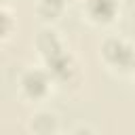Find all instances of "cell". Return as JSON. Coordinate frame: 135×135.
Returning <instances> with one entry per match:
<instances>
[{"instance_id": "obj_3", "label": "cell", "mask_w": 135, "mask_h": 135, "mask_svg": "<svg viewBox=\"0 0 135 135\" xmlns=\"http://www.w3.org/2000/svg\"><path fill=\"white\" fill-rule=\"evenodd\" d=\"M116 0H86V15L97 23H110L116 17Z\"/></svg>"}, {"instance_id": "obj_2", "label": "cell", "mask_w": 135, "mask_h": 135, "mask_svg": "<svg viewBox=\"0 0 135 135\" xmlns=\"http://www.w3.org/2000/svg\"><path fill=\"white\" fill-rule=\"evenodd\" d=\"M21 89L27 97H42L49 91V76L40 70H30L21 78Z\"/></svg>"}, {"instance_id": "obj_1", "label": "cell", "mask_w": 135, "mask_h": 135, "mask_svg": "<svg viewBox=\"0 0 135 135\" xmlns=\"http://www.w3.org/2000/svg\"><path fill=\"white\" fill-rule=\"evenodd\" d=\"M101 53L103 59L114 68H135V51L122 38H108Z\"/></svg>"}, {"instance_id": "obj_4", "label": "cell", "mask_w": 135, "mask_h": 135, "mask_svg": "<svg viewBox=\"0 0 135 135\" xmlns=\"http://www.w3.org/2000/svg\"><path fill=\"white\" fill-rule=\"evenodd\" d=\"M46 63H49V70L53 72V76L59 78V80H70L72 74H76V65H74L72 57H70L65 51H61V53L49 57Z\"/></svg>"}, {"instance_id": "obj_6", "label": "cell", "mask_w": 135, "mask_h": 135, "mask_svg": "<svg viewBox=\"0 0 135 135\" xmlns=\"http://www.w3.org/2000/svg\"><path fill=\"white\" fill-rule=\"evenodd\" d=\"M74 135H93V133H91L89 129H76V131H74Z\"/></svg>"}, {"instance_id": "obj_5", "label": "cell", "mask_w": 135, "mask_h": 135, "mask_svg": "<svg viewBox=\"0 0 135 135\" xmlns=\"http://www.w3.org/2000/svg\"><path fill=\"white\" fill-rule=\"evenodd\" d=\"M38 49L42 51V55H44L46 59L63 51V46H61L59 38L55 36V32H49V30L40 32V36H38Z\"/></svg>"}]
</instances>
